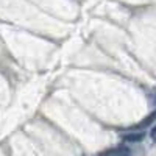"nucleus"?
<instances>
[{"label":"nucleus","mask_w":156,"mask_h":156,"mask_svg":"<svg viewBox=\"0 0 156 156\" xmlns=\"http://www.w3.org/2000/svg\"><path fill=\"white\" fill-rule=\"evenodd\" d=\"M125 142H140L142 139L145 137V133L144 131H131L128 134H123L122 136Z\"/></svg>","instance_id":"nucleus-1"},{"label":"nucleus","mask_w":156,"mask_h":156,"mask_svg":"<svg viewBox=\"0 0 156 156\" xmlns=\"http://www.w3.org/2000/svg\"><path fill=\"white\" fill-rule=\"evenodd\" d=\"M154 119H156V111H154V112H151V114L147 117V119H145V120H142L139 125H136V128H145V126H147V125H150Z\"/></svg>","instance_id":"nucleus-2"},{"label":"nucleus","mask_w":156,"mask_h":156,"mask_svg":"<svg viewBox=\"0 0 156 156\" xmlns=\"http://www.w3.org/2000/svg\"><path fill=\"white\" fill-rule=\"evenodd\" d=\"M150 137H151V140H153V142H156V125L151 128V131H150Z\"/></svg>","instance_id":"nucleus-3"},{"label":"nucleus","mask_w":156,"mask_h":156,"mask_svg":"<svg viewBox=\"0 0 156 156\" xmlns=\"http://www.w3.org/2000/svg\"><path fill=\"white\" fill-rule=\"evenodd\" d=\"M125 156H129V153H128V154H125Z\"/></svg>","instance_id":"nucleus-4"}]
</instances>
